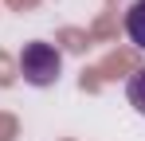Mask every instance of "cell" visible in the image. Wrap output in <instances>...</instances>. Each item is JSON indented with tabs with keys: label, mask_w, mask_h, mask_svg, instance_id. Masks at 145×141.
<instances>
[{
	"label": "cell",
	"mask_w": 145,
	"mask_h": 141,
	"mask_svg": "<svg viewBox=\"0 0 145 141\" xmlns=\"http://www.w3.org/2000/svg\"><path fill=\"white\" fill-rule=\"evenodd\" d=\"M16 70L24 74L27 86H55V82H59V70H63V55H59L55 43L31 39V43H24V51H20Z\"/></svg>",
	"instance_id": "obj_1"
},
{
	"label": "cell",
	"mask_w": 145,
	"mask_h": 141,
	"mask_svg": "<svg viewBox=\"0 0 145 141\" xmlns=\"http://www.w3.org/2000/svg\"><path fill=\"white\" fill-rule=\"evenodd\" d=\"M125 35L133 39V47L145 51V0L129 4V12H125Z\"/></svg>",
	"instance_id": "obj_2"
},
{
	"label": "cell",
	"mask_w": 145,
	"mask_h": 141,
	"mask_svg": "<svg viewBox=\"0 0 145 141\" xmlns=\"http://www.w3.org/2000/svg\"><path fill=\"white\" fill-rule=\"evenodd\" d=\"M125 98H129V106L145 118V67H137L129 78H125Z\"/></svg>",
	"instance_id": "obj_3"
},
{
	"label": "cell",
	"mask_w": 145,
	"mask_h": 141,
	"mask_svg": "<svg viewBox=\"0 0 145 141\" xmlns=\"http://www.w3.org/2000/svg\"><path fill=\"white\" fill-rule=\"evenodd\" d=\"M12 133H16V125H12V121H4V118H0V141H12Z\"/></svg>",
	"instance_id": "obj_4"
},
{
	"label": "cell",
	"mask_w": 145,
	"mask_h": 141,
	"mask_svg": "<svg viewBox=\"0 0 145 141\" xmlns=\"http://www.w3.org/2000/svg\"><path fill=\"white\" fill-rule=\"evenodd\" d=\"M12 4H27V0H12Z\"/></svg>",
	"instance_id": "obj_5"
}]
</instances>
